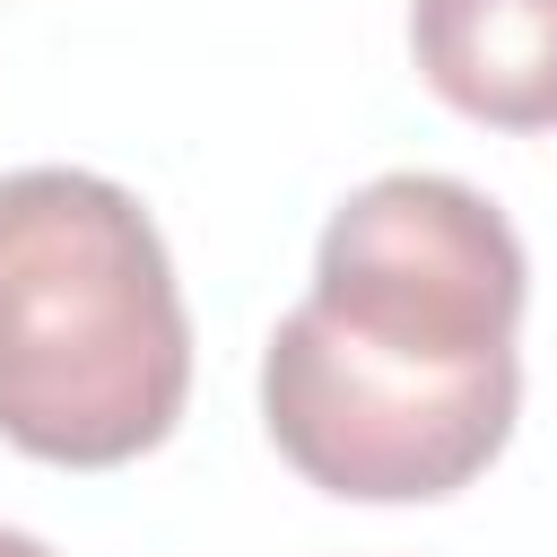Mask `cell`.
Here are the masks:
<instances>
[{
  "mask_svg": "<svg viewBox=\"0 0 557 557\" xmlns=\"http://www.w3.org/2000/svg\"><path fill=\"white\" fill-rule=\"evenodd\" d=\"M522 235L453 174H374L313 252V296L261 348L270 444L357 505L470 487L522 409Z\"/></svg>",
  "mask_w": 557,
  "mask_h": 557,
  "instance_id": "1",
  "label": "cell"
},
{
  "mask_svg": "<svg viewBox=\"0 0 557 557\" xmlns=\"http://www.w3.org/2000/svg\"><path fill=\"white\" fill-rule=\"evenodd\" d=\"M191 392V313L157 218L78 165L0 174V435L61 470L157 453Z\"/></svg>",
  "mask_w": 557,
  "mask_h": 557,
  "instance_id": "2",
  "label": "cell"
},
{
  "mask_svg": "<svg viewBox=\"0 0 557 557\" xmlns=\"http://www.w3.org/2000/svg\"><path fill=\"white\" fill-rule=\"evenodd\" d=\"M418 78L487 131H557V0H409Z\"/></svg>",
  "mask_w": 557,
  "mask_h": 557,
  "instance_id": "3",
  "label": "cell"
},
{
  "mask_svg": "<svg viewBox=\"0 0 557 557\" xmlns=\"http://www.w3.org/2000/svg\"><path fill=\"white\" fill-rule=\"evenodd\" d=\"M0 557H52V548H44L35 531H9V522H0Z\"/></svg>",
  "mask_w": 557,
  "mask_h": 557,
  "instance_id": "4",
  "label": "cell"
}]
</instances>
